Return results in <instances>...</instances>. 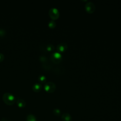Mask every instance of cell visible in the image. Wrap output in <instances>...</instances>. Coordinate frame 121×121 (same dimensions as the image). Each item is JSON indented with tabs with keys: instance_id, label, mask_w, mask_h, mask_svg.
Listing matches in <instances>:
<instances>
[{
	"instance_id": "30bf717a",
	"label": "cell",
	"mask_w": 121,
	"mask_h": 121,
	"mask_svg": "<svg viewBox=\"0 0 121 121\" xmlns=\"http://www.w3.org/2000/svg\"><path fill=\"white\" fill-rule=\"evenodd\" d=\"M26 121H36V119L35 115L29 114L26 116Z\"/></svg>"
},
{
	"instance_id": "2e32d148",
	"label": "cell",
	"mask_w": 121,
	"mask_h": 121,
	"mask_svg": "<svg viewBox=\"0 0 121 121\" xmlns=\"http://www.w3.org/2000/svg\"><path fill=\"white\" fill-rule=\"evenodd\" d=\"M4 59V56L1 53H0V62H1Z\"/></svg>"
},
{
	"instance_id": "4fadbf2b",
	"label": "cell",
	"mask_w": 121,
	"mask_h": 121,
	"mask_svg": "<svg viewBox=\"0 0 121 121\" xmlns=\"http://www.w3.org/2000/svg\"><path fill=\"white\" fill-rule=\"evenodd\" d=\"M48 26L51 28H53L56 26V23L53 20H51L49 22Z\"/></svg>"
},
{
	"instance_id": "7a4b0ae2",
	"label": "cell",
	"mask_w": 121,
	"mask_h": 121,
	"mask_svg": "<svg viewBox=\"0 0 121 121\" xmlns=\"http://www.w3.org/2000/svg\"><path fill=\"white\" fill-rule=\"evenodd\" d=\"M44 88L47 92L51 93L55 90L56 85L52 82H48L45 84Z\"/></svg>"
},
{
	"instance_id": "277c9868",
	"label": "cell",
	"mask_w": 121,
	"mask_h": 121,
	"mask_svg": "<svg viewBox=\"0 0 121 121\" xmlns=\"http://www.w3.org/2000/svg\"><path fill=\"white\" fill-rule=\"evenodd\" d=\"M49 15L52 19L55 20L58 19L59 17L60 13L59 10L57 9L52 8L50 9L49 11Z\"/></svg>"
},
{
	"instance_id": "6da1fadb",
	"label": "cell",
	"mask_w": 121,
	"mask_h": 121,
	"mask_svg": "<svg viewBox=\"0 0 121 121\" xmlns=\"http://www.w3.org/2000/svg\"><path fill=\"white\" fill-rule=\"evenodd\" d=\"M2 100L3 102L8 105H12L16 102L15 96L10 93H4L2 96Z\"/></svg>"
},
{
	"instance_id": "52a82bcc",
	"label": "cell",
	"mask_w": 121,
	"mask_h": 121,
	"mask_svg": "<svg viewBox=\"0 0 121 121\" xmlns=\"http://www.w3.org/2000/svg\"><path fill=\"white\" fill-rule=\"evenodd\" d=\"M17 106L20 108H24L26 105V102L25 101L21 98H18L16 101Z\"/></svg>"
},
{
	"instance_id": "5b68a950",
	"label": "cell",
	"mask_w": 121,
	"mask_h": 121,
	"mask_svg": "<svg viewBox=\"0 0 121 121\" xmlns=\"http://www.w3.org/2000/svg\"><path fill=\"white\" fill-rule=\"evenodd\" d=\"M85 8L86 11L89 14L93 13L95 10V6L94 3L91 2L86 3L85 6Z\"/></svg>"
},
{
	"instance_id": "5bb4252c",
	"label": "cell",
	"mask_w": 121,
	"mask_h": 121,
	"mask_svg": "<svg viewBox=\"0 0 121 121\" xmlns=\"http://www.w3.org/2000/svg\"><path fill=\"white\" fill-rule=\"evenodd\" d=\"M53 114L57 116H59L60 115V111L59 109H54L53 111Z\"/></svg>"
},
{
	"instance_id": "8992f818",
	"label": "cell",
	"mask_w": 121,
	"mask_h": 121,
	"mask_svg": "<svg viewBox=\"0 0 121 121\" xmlns=\"http://www.w3.org/2000/svg\"><path fill=\"white\" fill-rule=\"evenodd\" d=\"M68 49L67 44L65 43H59L57 46V50L58 52L62 53L66 51Z\"/></svg>"
},
{
	"instance_id": "8fae6325",
	"label": "cell",
	"mask_w": 121,
	"mask_h": 121,
	"mask_svg": "<svg viewBox=\"0 0 121 121\" xmlns=\"http://www.w3.org/2000/svg\"><path fill=\"white\" fill-rule=\"evenodd\" d=\"M38 81L41 83H44L46 80V78L44 75H41L38 76Z\"/></svg>"
},
{
	"instance_id": "3957f363",
	"label": "cell",
	"mask_w": 121,
	"mask_h": 121,
	"mask_svg": "<svg viewBox=\"0 0 121 121\" xmlns=\"http://www.w3.org/2000/svg\"><path fill=\"white\" fill-rule=\"evenodd\" d=\"M52 60L56 64L60 63L62 60V56L60 53L58 52H55L52 53L51 56Z\"/></svg>"
},
{
	"instance_id": "7c38bea8",
	"label": "cell",
	"mask_w": 121,
	"mask_h": 121,
	"mask_svg": "<svg viewBox=\"0 0 121 121\" xmlns=\"http://www.w3.org/2000/svg\"><path fill=\"white\" fill-rule=\"evenodd\" d=\"M45 49H46V50L47 51L51 52V51H52L53 50H54V46L52 44H47L46 46Z\"/></svg>"
},
{
	"instance_id": "9a60e30c",
	"label": "cell",
	"mask_w": 121,
	"mask_h": 121,
	"mask_svg": "<svg viewBox=\"0 0 121 121\" xmlns=\"http://www.w3.org/2000/svg\"><path fill=\"white\" fill-rule=\"evenodd\" d=\"M6 34V31L3 29L0 28V36L3 37Z\"/></svg>"
},
{
	"instance_id": "9c48e42d",
	"label": "cell",
	"mask_w": 121,
	"mask_h": 121,
	"mask_svg": "<svg viewBox=\"0 0 121 121\" xmlns=\"http://www.w3.org/2000/svg\"><path fill=\"white\" fill-rule=\"evenodd\" d=\"M62 121H71L72 118L70 115L68 113H64L61 116Z\"/></svg>"
},
{
	"instance_id": "ba28073f",
	"label": "cell",
	"mask_w": 121,
	"mask_h": 121,
	"mask_svg": "<svg viewBox=\"0 0 121 121\" xmlns=\"http://www.w3.org/2000/svg\"><path fill=\"white\" fill-rule=\"evenodd\" d=\"M42 86L41 83H35L32 86V89L33 91L35 92H40L42 90Z\"/></svg>"
}]
</instances>
